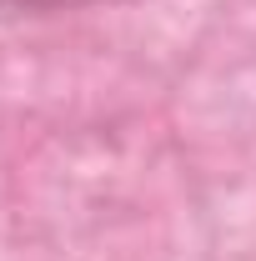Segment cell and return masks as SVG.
Segmentation results:
<instances>
[{"label": "cell", "instance_id": "1", "mask_svg": "<svg viewBox=\"0 0 256 261\" xmlns=\"http://www.w3.org/2000/svg\"><path fill=\"white\" fill-rule=\"evenodd\" d=\"M15 10H81V5H100V0H0Z\"/></svg>", "mask_w": 256, "mask_h": 261}]
</instances>
